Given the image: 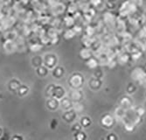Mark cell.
I'll return each instance as SVG.
<instances>
[{"instance_id": "obj_1", "label": "cell", "mask_w": 146, "mask_h": 140, "mask_svg": "<svg viewBox=\"0 0 146 140\" xmlns=\"http://www.w3.org/2000/svg\"><path fill=\"white\" fill-rule=\"evenodd\" d=\"M46 95L47 97H54L58 100H61L68 96V92L65 88L57 84H50L46 88Z\"/></svg>"}, {"instance_id": "obj_2", "label": "cell", "mask_w": 146, "mask_h": 140, "mask_svg": "<svg viewBox=\"0 0 146 140\" xmlns=\"http://www.w3.org/2000/svg\"><path fill=\"white\" fill-rule=\"evenodd\" d=\"M68 84L71 88H81L84 84V76L79 73L73 74L68 79Z\"/></svg>"}, {"instance_id": "obj_3", "label": "cell", "mask_w": 146, "mask_h": 140, "mask_svg": "<svg viewBox=\"0 0 146 140\" xmlns=\"http://www.w3.org/2000/svg\"><path fill=\"white\" fill-rule=\"evenodd\" d=\"M43 65H45L50 71L58 65V57L54 54H46L43 56Z\"/></svg>"}, {"instance_id": "obj_4", "label": "cell", "mask_w": 146, "mask_h": 140, "mask_svg": "<svg viewBox=\"0 0 146 140\" xmlns=\"http://www.w3.org/2000/svg\"><path fill=\"white\" fill-rule=\"evenodd\" d=\"M131 78L136 82L143 83L146 82V70L142 68H135L131 72Z\"/></svg>"}, {"instance_id": "obj_5", "label": "cell", "mask_w": 146, "mask_h": 140, "mask_svg": "<svg viewBox=\"0 0 146 140\" xmlns=\"http://www.w3.org/2000/svg\"><path fill=\"white\" fill-rule=\"evenodd\" d=\"M115 123V117L111 115V114H105L102 117V119H101V123L102 125L106 129H110L114 126Z\"/></svg>"}, {"instance_id": "obj_6", "label": "cell", "mask_w": 146, "mask_h": 140, "mask_svg": "<svg viewBox=\"0 0 146 140\" xmlns=\"http://www.w3.org/2000/svg\"><path fill=\"white\" fill-rule=\"evenodd\" d=\"M46 107L50 111H55L60 108V100L54 98V97H47L46 101Z\"/></svg>"}, {"instance_id": "obj_7", "label": "cell", "mask_w": 146, "mask_h": 140, "mask_svg": "<svg viewBox=\"0 0 146 140\" xmlns=\"http://www.w3.org/2000/svg\"><path fill=\"white\" fill-rule=\"evenodd\" d=\"M68 96L74 103V102H82L84 95L80 88H72L68 93Z\"/></svg>"}, {"instance_id": "obj_8", "label": "cell", "mask_w": 146, "mask_h": 140, "mask_svg": "<svg viewBox=\"0 0 146 140\" xmlns=\"http://www.w3.org/2000/svg\"><path fill=\"white\" fill-rule=\"evenodd\" d=\"M77 117V113L73 109H68V110H65L62 114V119L67 122L68 123H72L75 121Z\"/></svg>"}, {"instance_id": "obj_9", "label": "cell", "mask_w": 146, "mask_h": 140, "mask_svg": "<svg viewBox=\"0 0 146 140\" xmlns=\"http://www.w3.org/2000/svg\"><path fill=\"white\" fill-rule=\"evenodd\" d=\"M3 48L8 54L13 53L17 50V43L14 40H5V41L4 42V45H3Z\"/></svg>"}, {"instance_id": "obj_10", "label": "cell", "mask_w": 146, "mask_h": 140, "mask_svg": "<svg viewBox=\"0 0 146 140\" xmlns=\"http://www.w3.org/2000/svg\"><path fill=\"white\" fill-rule=\"evenodd\" d=\"M73 104L74 102L68 96L60 100V108H61L64 111L73 109Z\"/></svg>"}, {"instance_id": "obj_11", "label": "cell", "mask_w": 146, "mask_h": 140, "mask_svg": "<svg viewBox=\"0 0 146 140\" xmlns=\"http://www.w3.org/2000/svg\"><path fill=\"white\" fill-rule=\"evenodd\" d=\"M65 72H66L65 68L61 66H58V65L51 70V74L52 75V77L57 80H60L65 75Z\"/></svg>"}, {"instance_id": "obj_12", "label": "cell", "mask_w": 146, "mask_h": 140, "mask_svg": "<svg viewBox=\"0 0 146 140\" xmlns=\"http://www.w3.org/2000/svg\"><path fill=\"white\" fill-rule=\"evenodd\" d=\"M102 80L99 79V78H96V77H93L91 80H89L88 82V87L90 90H92L93 91H97L99 90L101 87H102Z\"/></svg>"}, {"instance_id": "obj_13", "label": "cell", "mask_w": 146, "mask_h": 140, "mask_svg": "<svg viewBox=\"0 0 146 140\" xmlns=\"http://www.w3.org/2000/svg\"><path fill=\"white\" fill-rule=\"evenodd\" d=\"M21 82L17 79V78H13L11 79L9 82H8V90L11 92H17V90H19V88L21 85Z\"/></svg>"}, {"instance_id": "obj_14", "label": "cell", "mask_w": 146, "mask_h": 140, "mask_svg": "<svg viewBox=\"0 0 146 140\" xmlns=\"http://www.w3.org/2000/svg\"><path fill=\"white\" fill-rule=\"evenodd\" d=\"M29 92H30V87L26 84H21L16 93L19 97H25V96L28 95Z\"/></svg>"}, {"instance_id": "obj_15", "label": "cell", "mask_w": 146, "mask_h": 140, "mask_svg": "<svg viewBox=\"0 0 146 140\" xmlns=\"http://www.w3.org/2000/svg\"><path fill=\"white\" fill-rule=\"evenodd\" d=\"M36 69V74L38 76V77H40V78H45L46 77V76L49 74V69L45 66V65H42L40 67H38Z\"/></svg>"}, {"instance_id": "obj_16", "label": "cell", "mask_w": 146, "mask_h": 140, "mask_svg": "<svg viewBox=\"0 0 146 140\" xmlns=\"http://www.w3.org/2000/svg\"><path fill=\"white\" fill-rule=\"evenodd\" d=\"M120 106L122 108H123L124 109L128 110L129 109H131L132 107V101L129 97L128 96H124L121 99L120 101Z\"/></svg>"}, {"instance_id": "obj_17", "label": "cell", "mask_w": 146, "mask_h": 140, "mask_svg": "<svg viewBox=\"0 0 146 140\" xmlns=\"http://www.w3.org/2000/svg\"><path fill=\"white\" fill-rule=\"evenodd\" d=\"M31 63H32V66L34 68L40 67V66L43 65V57L40 56V55H35V56H33L32 58Z\"/></svg>"}, {"instance_id": "obj_18", "label": "cell", "mask_w": 146, "mask_h": 140, "mask_svg": "<svg viewBox=\"0 0 146 140\" xmlns=\"http://www.w3.org/2000/svg\"><path fill=\"white\" fill-rule=\"evenodd\" d=\"M86 65H87V67H88L89 69L95 70V69L97 68L98 66H99V61H98L96 58H94V57H90L89 59L87 60V61H86Z\"/></svg>"}, {"instance_id": "obj_19", "label": "cell", "mask_w": 146, "mask_h": 140, "mask_svg": "<svg viewBox=\"0 0 146 140\" xmlns=\"http://www.w3.org/2000/svg\"><path fill=\"white\" fill-rule=\"evenodd\" d=\"M80 124L82 125V127L83 129H86V128H88V127L91 126L92 124V119L91 117H89L88 116H83L81 117L80 119Z\"/></svg>"}, {"instance_id": "obj_20", "label": "cell", "mask_w": 146, "mask_h": 140, "mask_svg": "<svg viewBox=\"0 0 146 140\" xmlns=\"http://www.w3.org/2000/svg\"><path fill=\"white\" fill-rule=\"evenodd\" d=\"M80 56H81L82 59L83 60H88L90 57H92V52L89 47H86L84 46L81 51H80Z\"/></svg>"}, {"instance_id": "obj_21", "label": "cell", "mask_w": 146, "mask_h": 140, "mask_svg": "<svg viewBox=\"0 0 146 140\" xmlns=\"http://www.w3.org/2000/svg\"><path fill=\"white\" fill-rule=\"evenodd\" d=\"M126 109H124L123 108H122L121 106H119L116 109H115V116L117 118L123 120L125 117H126Z\"/></svg>"}, {"instance_id": "obj_22", "label": "cell", "mask_w": 146, "mask_h": 140, "mask_svg": "<svg viewBox=\"0 0 146 140\" xmlns=\"http://www.w3.org/2000/svg\"><path fill=\"white\" fill-rule=\"evenodd\" d=\"M73 109L78 114V113H82L84 110V105L82 104V102H74L73 104Z\"/></svg>"}, {"instance_id": "obj_23", "label": "cell", "mask_w": 146, "mask_h": 140, "mask_svg": "<svg viewBox=\"0 0 146 140\" xmlns=\"http://www.w3.org/2000/svg\"><path fill=\"white\" fill-rule=\"evenodd\" d=\"M136 126L137 125L133 122H132V121H128V122H126L124 123V129L128 132H132V131H134Z\"/></svg>"}, {"instance_id": "obj_24", "label": "cell", "mask_w": 146, "mask_h": 140, "mask_svg": "<svg viewBox=\"0 0 146 140\" xmlns=\"http://www.w3.org/2000/svg\"><path fill=\"white\" fill-rule=\"evenodd\" d=\"M126 90H127V93L129 95H132L136 93L137 91V86L135 85V83H132V82H129L127 87H126Z\"/></svg>"}, {"instance_id": "obj_25", "label": "cell", "mask_w": 146, "mask_h": 140, "mask_svg": "<svg viewBox=\"0 0 146 140\" xmlns=\"http://www.w3.org/2000/svg\"><path fill=\"white\" fill-rule=\"evenodd\" d=\"M76 35L75 32L73 30V28H70V29H68L67 31L65 32L64 33V38L66 40H71Z\"/></svg>"}, {"instance_id": "obj_26", "label": "cell", "mask_w": 146, "mask_h": 140, "mask_svg": "<svg viewBox=\"0 0 146 140\" xmlns=\"http://www.w3.org/2000/svg\"><path fill=\"white\" fill-rule=\"evenodd\" d=\"M74 138L75 139H77V140H85L88 137H87V135H86V133L82 130V131H78V132H76V133H74Z\"/></svg>"}, {"instance_id": "obj_27", "label": "cell", "mask_w": 146, "mask_h": 140, "mask_svg": "<svg viewBox=\"0 0 146 140\" xmlns=\"http://www.w3.org/2000/svg\"><path fill=\"white\" fill-rule=\"evenodd\" d=\"M64 22H65L66 25L68 27H71L74 25V19L72 16H67L64 19Z\"/></svg>"}, {"instance_id": "obj_28", "label": "cell", "mask_w": 146, "mask_h": 140, "mask_svg": "<svg viewBox=\"0 0 146 140\" xmlns=\"http://www.w3.org/2000/svg\"><path fill=\"white\" fill-rule=\"evenodd\" d=\"M82 44L84 45V46L86 47H90L91 44H92V40L90 39V36L85 34L83 37H82Z\"/></svg>"}, {"instance_id": "obj_29", "label": "cell", "mask_w": 146, "mask_h": 140, "mask_svg": "<svg viewBox=\"0 0 146 140\" xmlns=\"http://www.w3.org/2000/svg\"><path fill=\"white\" fill-rule=\"evenodd\" d=\"M128 60H129V56H128V54H123L122 55H119V57H118V61L120 62V64H126Z\"/></svg>"}, {"instance_id": "obj_30", "label": "cell", "mask_w": 146, "mask_h": 140, "mask_svg": "<svg viewBox=\"0 0 146 140\" xmlns=\"http://www.w3.org/2000/svg\"><path fill=\"white\" fill-rule=\"evenodd\" d=\"M136 114L140 117H143L146 113V109H145V107H137V109H136Z\"/></svg>"}, {"instance_id": "obj_31", "label": "cell", "mask_w": 146, "mask_h": 140, "mask_svg": "<svg viewBox=\"0 0 146 140\" xmlns=\"http://www.w3.org/2000/svg\"><path fill=\"white\" fill-rule=\"evenodd\" d=\"M83 128L82 127V125L80 124V123H74L73 126H72V131H73V133L74 134V133H76V132H78V131H82Z\"/></svg>"}, {"instance_id": "obj_32", "label": "cell", "mask_w": 146, "mask_h": 140, "mask_svg": "<svg viewBox=\"0 0 146 140\" xmlns=\"http://www.w3.org/2000/svg\"><path fill=\"white\" fill-rule=\"evenodd\" d=\"M41 47H42V46H41L40 44L35 43V44L32 45L30 48H31V51H32V52H38V51H39V50L41 49Z\"/></svg>"}, {"instance_id": "obj_33", "label": "cell", "mask_w": 146, "mask_h": 140, "mask_svg": "<svg viewBox=\"0 0 146 140\" xmlns=\"http://www.w3.org/2000/svg\"><path fill=\"white\" fill-rule=\"evenodd\" d=\"M94 76H95V77H96V78L101 79L102 76H103V72L101 69L96 68L95 69V73H94Z\"/></svg>"}, {"instance_id": "obj_34", "label": "cell", "mask_w": 146, "mask_h": 140, "mask_svg": "<svg viewBox=\"0 0 146 140\" xmlns=\"http://www.w3.org/2000/svg\"><path fill=\"white\" fill-rule=\"evenodd\" d=\"M94 33H95L94 27H90V25H88V27H87V29H86V34L88 35V36H92Z\"/></svg>"}, {"instance_id": "obj_35", "label": "cell", "mask_w": 146, "mask_h": 140, "mask_svg": "<svg viewBox=\"0 0 146 140\" xmlns=\"http://www.w3.org/2000/svg\"><path fill=\"white\" fill-rule=\"evenodd\" d=\"M141 55H142L141 52H138V51H137V52H135V53L132 54L131 58H132V60H138V59H140V58H141Z\"/></svg>"}, {"instance_id": "obj_36", "label": "cell", "mask_w": 146, "mask_h": 140, "mask_svg": "<svg viewBox=\"0 0 146 140\" xmlns=\"http://www.w3.org/2000/svg\"><path fill=\"white\" fill-rule=\"evenodd\" d=\"M73 30L75 32L76 34L81 33L82 32V28L81 27H79V25H74V27H73Z\"/></svg>"}, {"instance_id": "obj_37", "label": "cell", "mask_w": 146, "mask_h": 140, "mask_svg": "<svg viewBox=\"0 0 146 140\" xmlns=\"http://www.w3.org/2000/svg\"><path fill=\"white\" fill-rule=\"evenodd\" d=\"M117 138H118V137L115 133H110L106 137V139H108V140H116Z\"/></svg>"}, {"instance_id": "obj_38", "label": "cell", "mask_w": 146, "mask_h": 140, "mask_svg": "<svg viewBox=\"0 0 146 140\" xmlns=\"http://www.w3.org/2000/svg\"><path fill=\"white\" fill-rule=\"evenodd\" d=\"M139 35L141 38H143V39H144V38H146V27H143L140 30L139 32Z\"/></svg>"}, {"instance_id": "obj_39", "label": "cell", "mask_w": 146, "mask_h": 140, "mask_svg": "<svg viewBox=\"0 0 146 140\" xmlns=\"http://www.w3.org/2000/svg\"><path fill=\"white\" fill-rule=\"evenodd\" d=\"M90 2L93 5H95V6H98L101 2H102V0H90Z\"/></svg>"}, {"instance_id": "obj_40", "label": "cell", "mask_w": 146, "mask_h": 140, "mask_svg": "<svg viewBox=\"0 0 146 140\" xmlns=\"http://www.w3.org/2000/svg\"><path fill=\"white\" fill-rule=\"evenodd\" d=\"M12 139H24V137L22 136H19V135H16V136H12L11 137Z\"/></svg>"}, {"instance_id": "obj_41", "label": "cell", "mask_w": 146, "mask_h": 140, "mask_svg": "<svg viewBox=\"0 0 146 140\" xmlns=\"http://www.w3.org/2000/svg\"><path fill=\"white\" fill-rule=\"evenodd\" d=\"M3 129L1 128V127H0V138H2V136H3Z\"/></svg>"}, {"instance_id": "obj_42", "label": "cell", "mask_w": 146, "mask_h": 140, "mask_svg": "<svg viewBox=\"0 0 146 140\" xmlns=\"http://www.w3.org/2000/svg\"><path fill=\"white\" fill-rule=\"evenodd\" d=\"M144 46H145V47H146V41L144 42Z\"/></svg>"}, {"instance_id": "obj_43", "label": "cell", "mask_w": 146, "mask_h": 140, "mask_svg": "<svg viewBox=\"0 0 146 140\" xmlns=\"http://www.w3.org/2000/svg\"><path fill=\"white\" fill-rule=\"evenodd\" d=\"M145 109H146V104H145Z\"/></svg>"}, {"instance_id": "obj_44", "label": "cell", "mask_w": 146, "mask_h": 140, "mask_svg": "<svg viewBox=\"0 0 146 140\" xmlns=\"http://www.w3.org/2000/svg\"><path fill=\"white\" fill-rule=\"evenodd\" d=\"M145 70H146V66H145Z\"/></svg>"}, {"instance_id": "obj_45", "label": "cell", "mask_w": 146, "mask_h": 140, "mask_svg": "<svg viewBox=\"0 0 146 140\" xmlns=\"http://www.w3.org/2000/svg\"><path fill=\"white\" fill-rule=\"evenodd\" d=\"M0 30H1V27H0Z\"/></svg>"}]
</instances>
